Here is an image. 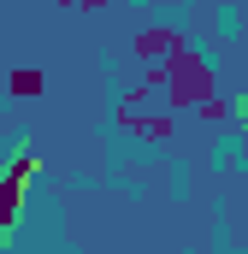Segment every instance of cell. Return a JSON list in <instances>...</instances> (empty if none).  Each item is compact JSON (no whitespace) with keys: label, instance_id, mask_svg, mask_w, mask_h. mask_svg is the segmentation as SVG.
Masks as SVG:
<instances>
[{"label":"cell","instance_id":"cell-1","mask_svg":"<svg viewBox=\"0 0 248 254\" xmlns=\"http://www.w3.org/2000/svg\"><path fill=\"white\" fill-rule=\"evenodd\" d=\"M42 89V71H12V95H36Z\"/></svg>","mask_w":248,"mask_h":254}]
</instances>
